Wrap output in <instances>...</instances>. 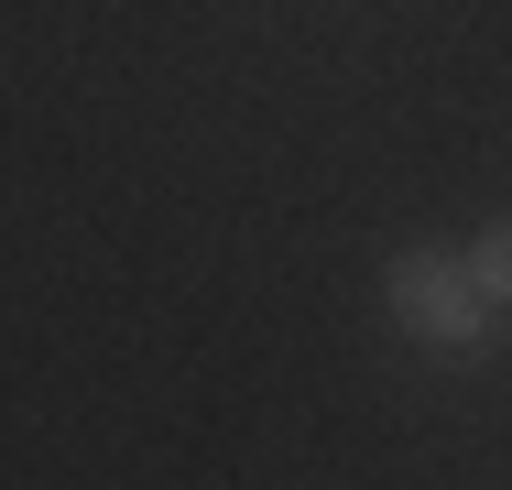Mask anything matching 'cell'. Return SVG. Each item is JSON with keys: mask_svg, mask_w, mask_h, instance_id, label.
<instances>
[{"mask_svg": "<svg viewBox=\"0 0 512 490\" xmlns=\"http://www.w3.org/2000/svg\"><path fill=\"white\" fill-rule=\"evenodd\" d=\"M382 294H393L404 338H425V349H480V338H491V305H480V284H469V262H436V251H404Z\"/></svg>", "mask_w": 512, "mask_h": 490, "instance_id": "6da1fadb", "label": "cell"}, {"mask_svg": "<svg viewBox=\"0 0 512 490\" xmlns=\"http://www.w3.org/2000/svg\"><path fill=\"white\" fill-rule=\"evenodd\" d=\"M469 284H480L491 316H512V218H491V229L469 240Z\"/></svg>", "mask_w": 512, "mask_h": 490, "instance_id": "7a4b0ae2", "label": "cell"}]
</instances>
